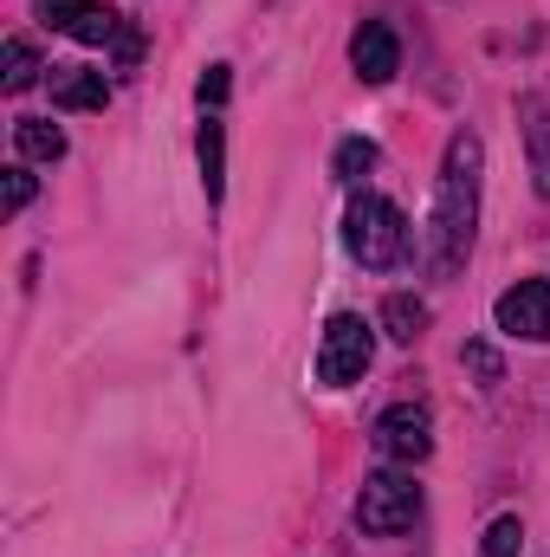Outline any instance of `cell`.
Returning a JSON list of instances; mask_svg holds the SVG:
<instances>
[{
    "mask_svg": "<svg viewBox=\"0 0 550 557\" xmlns=\"http://www.w3.org/2000/svg\"><path fill=\"white\" fill-rule=\"evenodd\" d=\"M350 65H357L363 85H389V78L402 72V39H396V26H389V20H363L357 39H350Z\"/></svg>",
    "mask_w": 550,
    "mask_h": 557,
    "instance_id": "obj_8",
    "label": "cell"
},
{
    "mask_svg": "<svg viewBox=\"0 0 550 557\" xmlns=\"http://www.w3.org/2000/svg\"><path fill=\"white\" fill-rule=\"evenodd\" d=\"M33 188H39V182H33L26 169H7V214H20V208L33 201Z\"/></svg>",
    "mask_w": 550,
    "mask_h": 557,
    "instance_id": "obj_18",
    "label": "cell"
},
{
    "mask_svg": "<svg viewBox=\"0 0 550 557\" xmlns=\"http://www.w3.org/2000/svg\"><path fill=\"white\" fill-rule=\"evenodd\" d=\"M52 104L59 111H104L111 104V78L91 65H52Z\"/></svg>",
    "mask_w": 550,
    "mask_h": 557,
    "instance_id": "obj_10",
    "label": "cell"
},
{
    "mask_svg": "<svg viewBox=\"0 0 550 557\" xmlns=\"http://www.w3.org/2000/svg\"><path fill=\"white\" fill-rule=\"evenodd\" d=\"M33 78H39V52H33V39H7V91L20 98Z\"/></svg>",
    "mask_w": 550,
    "mask_h": 557,
    "instance_id": "obj_15",
    "label": "cell"
},
{
    "mask_svg": "<svg viewBox=\"0 0 550 557\" xmlns=\"http://www.w3.org/2000/svg\"><path fill=\"white\" fill-rule=\"evenodd\" d=\"M201 188H208V201H221V195H227V137H221V124H214V117L201 124Z\"/></svg>",
    "mask_w": 550,
    "mask_h": 557,
    "instance_id": "obj_13",
    "label": "cell"
},
{
    "mask_svg": "<svg viewBox=\"0 0 550 557\" xmlns=\"http://www.w3.org/2000/svg\"><path fill=\"white\" fill-rule=\"evenodd\" d=\"M343 247L370 267V273H389L409 260V214L383 195H357L350 201V221H343Z\"/></svg>",
    "mask_w": 550,
    "mask_h": 557,
    "instance_id": "obj_2",
    "label": "cell"
},
{
    "mask_svg": "<svg viewBox=\"0 0 550 557\" xmlns=\"http://www.w3.org/2000/svg\"><path fill=\"white\" fill-rule=\"evenodd\" d=\"M376 447H383L389 460H402V467L427 460V454H434V421H427V409H414V403L383 409V416H376Z\"/></svg>",
    "mask_w": 550,
    "mask_h": 557,
    "instance_id": "obj_6",
    "label": "cell"
},
{
    "mask_svg": "<svg viewBox=\"0 0 550 557\" xmlns=\"http://www.w3.org/2000/svg\"><path fill=\"white\" fill-rule=\"evenodd\" d=\"M518 552H525V525H518V512L492 519V525H486V545H479V557H518Z\"/></svg>",
    "mask_w": 550,
    "mask_h": 557,
    "instance_id": "obj_16",
    "label": "cell"
},
{
    "mask_svg": "<svg viewBox=\"0 0 550 557\" xmlns=\"http://www.w3.org/2000/svg\"><path fill=\"white\" fill-rule=\"evenodd\" d=\"M466 370H473V376H479V383H486V389H492V383H499V357H492V350H486V344H466Z\"/></svg>",
    "mask_w": 550,
    "mask_h": 557,
    "instance_id": "obj_19",
    "label": "cell"
},
{
    "mask_svg": "<svg viewBox=\"0 0 550 557\" xmlns=\"http://www.w3.org/2000/svg\"><path fill=\"white\" fill-rule=\"evenodd\" d=\"M370 357H376V331H370L357 311H337V318L324 324V344H317V383L343 389V383H357V376L370 370Z\"/></svg>",
    "mask_w": 550,
    "mask_h": 557,
    "instance_id": "obj_4",
    "label": "cell"
},
{
    "mask_svg": "<svg viewBox=\"0 0 550 557\" xmlns=\"http://www.w3.org/2000/svg\"><path fill=\"white\" fill-rule=\"evenodd\" d=\"M13 149H20L26 162H59V156H65V131H59L52 117H20V124H13Z\"/></svg>",
    "mask_w": 550,
    "mask_h": 557,
    "instance_id": "obj_11",
    "label": "cell"
},
{
    "mask_svg": "<svg viewBox=\"0 0 550 557\" xmlns=\"http://www.w3.org/2000/svg\"><path fill=\"white\" fill-rule=\"evenodd\" d=\"M518 131H525V156H532V182L550 201V98L545 91H525L518 98Z\"/></svg>",
    "mask_w": 550,
    "mask_h": 557,
    "instance_id": "obj_9",
    "label": "cell"
},
{
    "mask_svg": "<svg viewBox=\"0 0 550 557\" xmlns=\"http://www.w3.org/2000/svg\"><path fill=\"white\" fill-rule=\"evenodd\" d=\"M383 331H389L396 344H414V337L427 331V305H421L414 292H389V298H383Z\"/></svg>",
    "mask_w": 550,
    "mask_h": 557,
    "instance_id": "obj_12",
    "label": "cell"
},
{
    "mask_svg": "<svg viewBox=\"0 0 550 557\" xmlns=\"http://www.w3.org/2000/svg\"><path fill=\"white\" fill-rule=\"evenodd\" d=\"M39 13H46L59 33H72L78 46H111V39H124V13H111L104 0H39Z\"/></svg>",
    "mask_w": 550,
    "mask_h": 557,
    "instance_id": "obj_7",
    "label": "cell"
},
{
    "mask_svg": "<svg viewBox=\"0 0 550 557\" xmlns=\"http://www.w3.org/2000/svg\"><path fill=\"white\" fill-rule=\"evenodd\" d=\"M492 318H499V331H505V337L550 344V278H518L512 292H499Z\"/></svg>",
    "mask_w": 550,
    "mask_h": 557,
    "instance_id": "obj_5",
    "label": "cell"
},
{
    "mask_svg": "<svg viewBox=\"0 0 550 557\" xmlns=\"http://www.w3.org/2000/svg\"><path fill=\"white\" fill-rule=\"evenodd\" d=\"M414 519H421V486H414V473L383 467V473L363 480V493H357V525H363V532L396 539V532H409Z\"/></svg>",
    "mask_w": 550,
    "mask_h": 557,
    "instance_id": "obj_3",
    "label": "cell"
},
{
    "mask_svg": "<svg viewBox=\"0 0 550 557\" xmlns=\"http://www.w3.org/2000/svg\"><path fill=\"white\" fill-rule=\"evenodd\" d=\"M479 169H486V143L473 131L447 143L440 162V188H434V227H427V267L447 278L460 273V260L473 253V221H479Z\"/></svg>",
    "mask_w": 550,
    "mask_h": 557,
    "instance_id": "obj_1",
    "label": "cell"
},
{
    "mask_svg": "<svg viewBox=\"0 0 550 557\" xmlns=\"http://www.w3.org/2000/svg\"><path fill=\"white\" fill-rule=\"evenodd\" d=\"M227 91H234V78H227V65H208V72H201V85H195V98H201V111H221V104H227Z\"/></svg>",
    "mask_w": 550,
    "mask_h": 557,
    "instance_id": "obj_17",
    "label": "cell"
},
{
    "mask_svg": "<svg viewBox=\"0 0 550 557\" xmlns=\"http://www.w3.org/2000/svg\"><path fill=\"white\" fill-rule=\"evenodd\" d=\"M330 169H337V182H363V175L376 169V143L370 137H343L337 143V156H330Z\"/></svg>",
    "mask_w": 550,
    "mask_h": 557,
    "instance_id": "obj_14",
    "label": "cell"
}]
</instances>
